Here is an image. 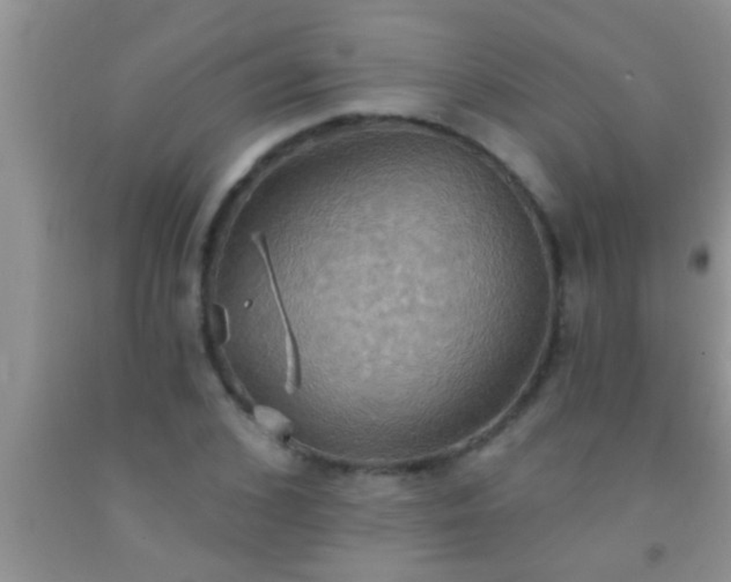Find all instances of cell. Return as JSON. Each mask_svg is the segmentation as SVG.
<instances>
[{"label":"cell","instance_id":"obj_1","mask_svg":"<svg viewBox=\"0 0 731 582\" xmlns=\"http://www.w3.org/2000/svg\"><path fill=\"white\" fill-rule=\"evenodd\" d=\"M256 419L264 429L272 433H285L290 429V421L272 409L261 407L256 410Z\"/></svg>","mask_w":731,"mask_h":582}]
</instances>
